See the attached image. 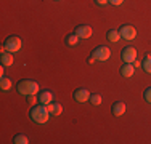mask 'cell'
Masks as SVG:
<instances>
[{
	"label": "cell",
	"instance_id": "18",
	"mask_svg": "<svg viewBox=\"0 0 151 144\" xmlns=\"http://www.w3.org/2000/svg\"><path fill=\"white\" fill-rule=\"evenodd\" d=\"M10 88H12V80H10L8 77L0 78V90H2V91H8Z\"/></svg>",
	"mask_w": 151,
	"mask_h": 144
},
{
	"label": "cell",
	"instance_id": "11",
	"mask_svg": "<svg viewBox=\"0 0 151 144\" xmlns=\"http://www.w3.org/2000/svg\"><path fill=\"white\" fill-rule=\"evenodd\" d=\"M39 103L48 106L50 103H53V93L48 91V90H44V91L39 93Z\"/></svg>",
	"mask_w": 151,
	"mask_h": 144
},
{
	"label": "cell",
	"instance_id": "1",
	"mask_svg": "<svg viewBox=\"0 0 151 144\" xmlns=\"http://www.w3.org/2000/svg\"><path fill=\"white\" fill-rule=\"evenodd\" d=\"M29 117H31V120L34 122V123H37V125H44L48 122V118L52 117V114H50V110H48V107L45 106V104H35V106H32L31 107V110H29Z\"/></svg>",
	"mask_w": 151,
	"mask_h": 144
},
{
	"label": "cell",
	"instance_id": "16",
	"mask_svg": "<svg viewBox=\"0 0 151 144\" xmlns=\"http://www.w3.org/2000/svg\"><path fill=\"white\" fill-rule=\"evenodd\" d=\"M142 67L146 74H151V55H145V58L142 61Z\"/></svg>",
	"mask_w": 151,
	"mask_h": 144
},
{
	"label": "cell",
	"instance_id": "8",
	"mask_svg": "<svg viewBox=\"0 0 151 144\" xmlns=\"http://www.w3.org/2000/svg\"><path fill=\"white\" fill-rule=\"evenodd\" d=\"M74 32L79 35V38H90L93 34V29L88 24H79L77 27L74 29Z\"/></svg>",
	"mask_w": 151,
	"mask_h": 144
},
{
	"label": "cell",
	"instance_id": "21",
	"mask_svg": "<svg viewBox=\"0 0 151 144\" xmlns=\"http://www.w3.org/2000/svg\"><path fill=\"white\" fill-rule=\"evenodd\" d=\"M143 98H145L146 103H150V104H151V86L145 90V93H143Z\"/></svg>",
	"mask_w": 151,
	"mask_h": 144
},
{
	"label": "cell",
	"instance_id": "13",
	"mask_svg": "<svg viewBox=\"0 0 151 144\" xmlns=\"http://www.w3.org/2000/svg\"><path fill=\"white\" fill-rule=\"evenodd\" d=\"M106 38H108V42H111V43H117L122 37H121L119 31H116V29H109V31L106 32Z\"/></svg>",
	"mask_w": 151,
	"mask_h": 144
},
{
	"label": "cell",
	"instance_id": "12",
	"mask_svg": "<svg viewBox=\"0 0 151 144\" xmlns=\"http://www.w3.org/2000/svg\"><path fill=\"white\" fill-rule=\"evenodd\" d=\"M134 74H135V66H134V64L124 63V66L121 67V75H122V77L130 78V77H134Z\"/></svg>",
	"mask_w": 151,
	"mask_h": 144
},
{
	"label": "cell",
	"instance_id": "4",
	"mask_svg": "<svg viewBox=\"0 0 151 144\" xmlns=\"http://www.w3.org/2000/svg\"><path fill=\"white\" fill-rule=\"evenodd\" d=\"M92 56L95 58V61H108L111 58V50L106 45H100L92 51Z\"/></svg>",
	"mask_w": 151,
	"mask_h": 144
},
{
	"label": "cell",
	"instance_id": "17",
	"mask_svg": "<svg viewBox=\"0 0 151 144\" xmlns=\"http://www.w3.org/2000/svg\"><path fill=\"white\" fill-rule=\"evenodd\" d=\"M13 143L15 144H29V138L26 135H23V133H18L13 138Z\"/></svg>",
	"mask_w": 151,
	"mask_h": 144
},
{
	"label": "cell",
	"instance_id": "7",
	"mask_svg": "<svg viewBox=\"0 0 151 144\" xmlns=\"http://www.w3.org/2000/svg\"><path fill=\"white\" fill-rule=\"evenodd\" d=\"M119 34L125 40H134L137 37V29L134 26H130V24H124V26L119 27Z\"/></svg>",
	"mask_w": 151,
	"mask_h": 144
},
{
	"label": "cell",
	"instance_id": "23",
	"mask_svg": "<svg viewBox=\"0 0 151 144\" xmlns=\"http://www.w3.org/2000/svg\"><path fill=\"white\" fill-rule=\"evenodd\" d=\"M108 2L111 3V5H114V6H119L122 2H124V0H108Z\"/></svg>",
	"mask_w": 151,
	"mask_h": 144
},
{
	"label": "cell",
	"instance_id": "20",
	"mask_svg": "<svg viewBox=\"0 0 151 144\" xmlns=\"http://www.w3.org/2000/svg\"><path fill=\"white\" fill-rule=\"evenodd\" d=\"M27 98V103L31 104V106H35V104L39 103V96H35V95H29V96H26Z\"/></svg>",
	"mask_w": 151,
	"mask_h": 144
},
{
	"label": "cell",
	"instance_id": "5",
	"mask_svg": "<svg viewBox=\"0 0 151 144\" xmlns=\"http://www.w3.org/2000/svg\"><path fill=\"white\" fill-rule=\"evenodd\" d=\"M73 98H74L76 103L85 104V103H88V101H90V91H88L87 88H77V90H74Z\"/></svg>",
	"mask_w": 151,
	"mask_h": 144
},
{
	"label": "cell",
	"instance_id": "6",
	"mask_svg": "<svg viewBox=\"0 0 151 144\" xmlns=\"http://www.w3.org/2000/svg\"><path fill=\"white\" fill-rule=\"evenodd\" d=\"M121 58L124 63H129V64H134V61L137 59V50L134 46H125L122 48L121 51Z\"/></svg>",
	"mask_w": 151,
	"mask_h": 144
},
{
	"label": "cell",
	"instance_id": "10",
	"mask_svg": "<svg viewBox=\"0 0 151 144\" xmlns=\"http://www.w3.org/2000/svg\"><path fill=\"white\" fill-rule=\"evenodd\" d=\"M13 63H15L13 53L5 51V50H3V51L0 53V64H2V66H5V67H10V66H13Z\"/></svg>",
	"mask_w": 151,
	"mask_h": 144
},
{
	"label": "cell",
	"instance_id": "24",
	"mask_svg": "<svg viewBox=\"0 0 151 144\" xmlns=\"http://www.w3.org/2000/svg\"><path fill=\"white\" fill-rule=\"evenodd\" d=\"M93 63H95V58L90 56V58H88V64H93Z\"/></svg>",
	"mask_w": 151,
	"mask_h": 144
},
{
	"label": "cell",
	"instance_id": "19",
	"mask_svg": "<svg viewBox=\"0 0 151 144\" xmlns=\"http://www.w3.org/2000/svg\"><path fill=\"white\" fill-rule=\"evenodd\" d=\"M88 103H90L92 106H101L103 98L100 95H90V101H88Z\"/></svg>",
	"mask_w": 151,
	"mask_h": 144
},
{
	"label": "cell",
	"instance_id": "14",
	"mask_svg": "<svg viewBox=\"0 0 151 144\" xmlns=\"http://www.w3.org/2000/svg\"><path fill=\"white\" fill-rule=\"evenodd\" d=\"M47 107H48L50 114H52L53 117H58V115H61V112H63V106L58 103H50Z\"/></svg>",
	"mask_w": 151,
	"mask_h": 144
},
{
	"label": "cell",
	"instance_id": "9",
	"mask_svg": "<svg viewBox=\"0 0 151 144\" xmlns=\"http://www.w3.org/2000/svg\"><path fill=\"white\" fill-rule=\"evenodd\" d=\"M125 110H127V106H125V103H122V101H116V103L111 106V112H113L114 117H121V115H124Z\"/></svg>",
	"mask_w": 151,
	"mask_h": 144
},
{
	"label": "cell",
	"instance_id": "22",
	"mask_svg": "<svg viewBox=\"0 0 151 144\" xmlns=\"http://www.w3.org/2000/svg\"><path fill=\"white\" fill-rule=\"evenodd\" d=\"M93 2H95V5H98V6H105L106 3H109L108 0H93Z\"/></svg>",
	"mask_w": 151,
	"mask_h": 144
},
{
	"label": "cell",
	"instance_id": "3",
	"mask_svg": "<svg viewBox=\"0 0 151 144\" xmlns=\"http://www.w3.org/2000/svg\"><path fill=\"white\" fill-rule=\"evenodd\" d=\"M3 48H5V51L18 53L23 48V40H21L18 35H10V37H6L5 42H3Z\"/></svg>",
	"mask_w": 151,
	"mask_h": 144
},
{
	"label": "cell",
	"instance_id": "2",
	"mask_svg": "<svg viewBox=\"0 0 151 144\" xmlns=\"http://www.w3.org/2000/svg\"><path fill=\"white\" fill-rule=\"evenodd\" d=\"M16 90L19 95L23 96H29V95H37L39 93V83L34 80H29V78H26V80H19L16 85Z\"/></svg>",
	"mask_w": 151,
	"mask_h": 144
},
{
	"label": "cell",
	"instance_id": "25",
	"mask_svg": "<svg viewBox=\"0 0 151 144\" xmlns=\"http://www.w3.org/2000/svg\"><path fill=\"white\" fill-rule=\"evenodd\" d=\"M55 2H60V0H55Z\"/></svg>",
	"mask_w": 151,
	"mask_h": 144
},
{
	"label": "cell",
	"instance_id": "15",
	"mask_svg": "<svg viewBox=\"0 0 151 144\" xmlns=\"http://www.w3.org/2000/svg\"><path fill=\"white\" fill-rule=\"evenodd\" d=\"M79 40H81V38H79V35L76 34V32H71V34L66 35V38H64V43H66L68 46H76V45L79 43Z\"/></svg>",
	"mask_w": 151,
	"mask_h": 144
}]
</instances>
